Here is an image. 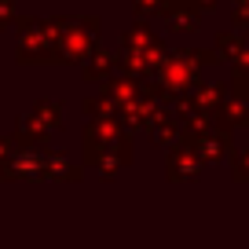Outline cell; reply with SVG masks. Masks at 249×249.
Returning a JSON list of instances; mask_svg holds the SVG:
<instances>
[]
</instances>
